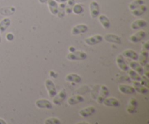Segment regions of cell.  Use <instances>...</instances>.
Returning a JSON list of instances; mask_svg holds the SVG:
<instances>
[{"label":"cell","mask_w":149,"mask_h":124,"mask_svg":"<svg viewBox=\"0 0 149 124\" xmlns=\"http://www.w3.org/2000/svg\"><path fill=\"white\" fill-rule=\"evenodd\" d=\"M87 58V55L83 51H74L71 52L66 55V58L71 61H81Z\"/></svg>","instance_id":"obj_1"},{"label":"cell","mask_w":149,"mask_h":124,"mask_svg":"<svg viewBox=\"0 0 149 124\" xmlns=\"http://www.w3.org/2000/svg\"><path fill=\"white\" fill-rule=\"evenodd\" d=\"M45 88H46L47 90L49 97L53 98L56 95V87H55V83H53L52 80H49V79L45 80Z\"/></svg>","instance_id":"obj_2"},{"label":"cell","mask_w":149,"mask_h":124,"mask_svg":"<svg viewBox=\"0 0 149 124\" xmlns=\"http://www.w3.org/2000/svg\"><path fill=\"white\" fill-rule=\"evenodd\" d=\"M109 95V90L107 88V86L106 85H102L100 87V93L98 95V97L97 99V103L102 104L104 102L105 99L108 97V96Z\"/></svg>","instance_id":"obj_3"},{"label":"cell","mask_w":149,"mask_h":124,"mask_svg":"<svg viewBox=\"0 0 149 124\" xmlns=\"http://www.w3.org/2000/svg\"><path fill=\"white\" fill-rule=\"evenodd\" d=\"M67 96L66 91H65V89H63L62 90L59 92V93L53 97V99H52V102L55 104V105H61L62 104V102H63Z\"/></svg>","instance_id":"obj_4"},{"label":"cell","mask_w":149,"mask_h":124,"mask_svg":"<svg viewBox=\"0 0 149 124\" xmlns=\"http://www.w3.org/2000/svg\"><path fill=\"white\" fill-rule=\"evenodd\" d=\"M90 10L91 17L93 18H97L100 14V7H99L98 3L95 1H91L90 4Z\"/></svg>","instance_id":"obj_5"},{"label":"cell","mask_w":149,"mask_h":124,"mask_svg":"<svg viewBox=\"0 0 149 124\" xmlns=\"http://www.w3.org/2000/svg\"><path fill=\"white\" fill-rule=\"evenodd\" d=\"M35 104L36 106L38 108H40V109H52V103L49 102L47 99H38L35 102Z\"/></svg>","instance_id":"obj_6"},{"label":"cell","mask_w":149,"mask_h":124,"mask_svg":"<svg viewBox=\"0 0 149 124\" xmlns=\"http://www.w3.org/2000/svg\"><path fill=\"white\" fill-rule=\"evenodd\" d=\"M87 30H88V26L86 24L81 23V24H78L74 26L72 30H71V33L73 35H77L79 34L85 33Z\"/></svg>","instance_id":"obj_7"},{"label":"cell","mask_w":149,"mask_h":124,"mask_svg":"<svg viewBox=\"0 0 149 124\" xmlns=\"http://www.w3.org/2000/svg\"><path fill=\"white\" fill-rule=\"evenodd\" d=\"M146 35V33L145 31H139L137 33H135V34L130 36V40L133 42V43H138V42H141L143 39L145 38Z\"/></svg>","instance_id":"obj_8"},{"label":"cell","mask_w":149,"mask_h":124,"mask_svg":"<svg viewBox=\"0 0 149 124\" xmlns=\"http://www.w3.org/2000/svg\"><path fill=\"white\" fill-rule=\"evenodd\" d=\"M103 39V36L101 35L97 34L85 39V43L88 45H95L101 42Z\"/></svg>","instance_id":"obj_9"},{"label":"cell","mask_w":149,"mask_h":124,"mask_svg":"<svg viewBox=\"0 0 149 124\" xmlns=\"http://www.w3.org/2000/svg\"><path fill=\"white\" fill-rule=\"evenodd\" d=\"M116 64H117L118 67L121 70L124 71H127L129 70V67H128L127 64L125 62V58H124L123 55H119L117 57H116Z\"/></svg>","instance_id":"obj_10"},{"label":"cell","mask_w":149,"mask_h":124,"mask_svg":"<svg viewBox=\"0 0 149 124\" xmlns=\"http://www.w3.org/2000/svg\"><path fill=\"white\" fill-rule=\"evenodd\" d=\"M132 84H133V87L135 88V91H138L139 93L145 94V93H147L148 92V88L143 85L141 83H139V81H133Z\"/></svg>","instance_id":"obj_11"},{"label":"cell","mask_w":149,"mask_h":124,"mask_svg":"<svg viewBox=\"0 0 149 124\" xmlns=\"http://www.w3.org/2000/svg\"><path fill=\"white\" fill-rule=\"evenodd\" d=\"M95 107L93 106H87V107L84 108L79 111V115L83 118H87V117L93 115L95 112Z\"/></svg>","instance_id":"obj_12"},{"label":"cell","mask_w":149,"mask_h":124,"mask_svg":"<svg viewBox=\"0 0 149 124\" xmlns=\"http://www.w3.org/2000/svg\"><path fill=\"white\" fill-rule=\"evenodd\" d=\"M103 39L106 41V42H111V43H115V44H119L122 43V40H121V38L119 36L116 34H109L105 35L104 38Z\"/></svg>","instance_id":"obj_13"},{"label":"cell","mask_w":149,"mask_h":124,"mask_svg":"<svg viewBox=\"0 0 149 124\" xmlns=\"http://www.w3.org/2000/svg\"><path fill=\"white\" fill-rule=\"evenodd\" d=\"M103 104L106 106H110V107H118L120 105L119 100L115 98H106L103 102Z\"/></svg>","instance_id":"obj_14"},{"label":"cell","mask_w":149,"mask_h":124,"mask_svg":"<svg viewBox=\"0 0 149 124\" xmlns=\"http://www.w3.org/2000/svg\"><path fill=\"white\" fill-rule=\"evenodd\" d=\"M119 90L124 94H133L135 93V90L133 86L127 85H120L119 86Z\"/></svg>","instance_id":"obj_15"},{"label":"cell","mask_w":149,"mask_h":124,"mask_svg":"<svg viewBox=\"0 0 149 124\" xmlns=\"http://www.w3.org/2000/svg\"><path fill=\"white\" fill-rule=\"evenodd\" d=\"M148 51L143 50L141 53L138 55V60H139V64L142 67H144L146 64L148 63Z\"/></svg>","instance_id":"obj_16"},{"label":"cell","mask_w":149,"mask_h":124,"mask_svg":"<svg viewBox=\"0 0 149 124\" xmlns=\"http://www.w3.org/2000/svg\"><path fill=\"white\" fill-rule=\"evenodd\" d=\"M84 101V97L82 96H80V95H75V96H72L71 97L68 98V104L69 105H75L79 103H81Z\"/></svg>","instance_id":"obj_17"},{"label":"cell","mask_w":149,"mask_h":124,"mask_svg":"<svg viewBox=\"0 0 149 124\" xmlns=\"http://www.w3.org/2000/svg\"><path fill=\"white\" fill-rule=\"evenodd\" d=\"M48 7H49V12L54 15L58 14V5L57 1L55 0H48L47 1Z\"/></svg>","instance_id":"obj_18"},{"label":"cell","mask_w":149,"mask_h":124,"mask_svg":"<svg viewBox=\"0 0 149 124\" xmlns=\"http://www.w3.org/2000/svg\"><path fill=\"white\" fill-rule=\"evenodd\" d=\"M147 25V22L143 19H139V20H136L134 22H132L131 24V29L133 30H138V29H141V28L146 27Z\"/></svg>","instance_id":"obj_19"},{"label":"cell","mask_w":149,"mask_h":124,"mask_svg":"<svg viewBox=\"0 0 149 124\" xmlns=\"http://www.w3.org/2000/svg\"><path fill=\"white\" fill-rule=\"evenodd\" d=\"M122 55L127 57V58H130V59L133 60V61H137V60H138V53H136L135 50H125L122 53Z\"/></svg>","instance_id":"obj_20"},{"label":"cell","mask_w":149,"mask_h":124,"mask_svg":"<svg viewBox=\"0 0 149 124\" xmlns=\"http://www.w3.org/2000/svg\"><path fill=\"white\" fill-rule=\"evenodd\" d=\"M130 67H131L132 70H134L135 71H136L137 73L140 74V75H143V68L142 66L138 62H135V61H131L130 63Z\"/></svg>","instance_id":"obj_21"},{"label":"cell","mask_w":149,"mask_h":124,"mask_svg":"<svg viewBox=\"0 0 149 124\" xmlns=\"http://www.w3.org/2000/svg\"><path fill=\"white\" fill-rule=\"evenodd\" d=\"M137 107H138V102L135 99L132 98L130 100L129 105H128L127 110L129 113L133 114L137 111Z\"/></svg>","instance_id":"obj_22"},{"label":"cell","mask_w":149,"mask_h":124,"mask_svg":"<svg viewBox=\"0 0 149 124\" xmlns=\"http://www.w3.org/2000/svg\"><path fill=\"white\" fill-rule=\"evenodd\" d=\"M98 20L100 21V24L105 28V29H109L111 26L110 20H109V18L106 16L105 15H99L98 16Z\"/></svg>","instance_id":"obj_23"},{"label":"cell","mask_w":149,"mask_h":124,"mask_svg":"<svg viewBox=\"0 0 149 124\" xmlns=\"http://www.w3.org/2000/svg\"><path fill=\"white\" fill-rule=\"evenodd\" d=\"M65 80L67 82H71V83H79L81 81V77L79 74L71 73V74H68L65 77Z\"/></svg>","instance_id":"obj_24"},{"label":"cell","mask_w":149,"mask_h":124,"mask_svg":"<svg viewBox=\"0 0 149 124\" xmlns=\"http://www.w3.org/2000/svg\"><path fill=\"white\" fill-rule=\"evenodd\" d=\"M146 10L147 7L145 4H143V5L138 7V8L131 10V13L135 16H141L143 14H144L146 12Z\"/></svg>","instance_id":"obj_25"},{"label":"cell","mask_w":149,"mask_h":124,"mask_svg":"<svg viewBox=\"0 0 149 124\" xmlns=\"http://www.w3.org/2000/svg\"><path fill=\"white\" fill-rule=\"evenodd\" d=\"M10 23H11V20L8 18H5L3 19L1 22H0V32L1 33H4L7 28L10 26Z\"/></svg>","instance_id":"obj_26"},{"label":"cell","mask_w":149,"mask_h":124,"mask_svg":"<svg viewBox=\"0 0 149 124\" xmlns=\"http://www.w3.org/2000/svg\"><path fill=\"white\" fill-rule=\"evenodd\" d=\"M143 4H145V1L144 0H134L133 1H132L129 4V8L131 10H135V9L138 8V7L143 5Z\"/></svg>","instance_id":"obj_27"},{"label":"cell","mask_w":149,"mask_h":124,"mask_svg":"<svg viewBox=\"0 0 149 124\" xmlns=\"http://www.w3.org/2000/svg\"><path fill=\"white\" fill-rule=\"evenodd\" d=\"M128 74L130 77V78L132 79L133 81H141V76L138 73H137L136 71H135L134 70H128Z\"/></svg>","instance_id":"obj_28"},{"label":"cell","mask_w":149,"mask_h":124,"mask_svg":"<svg viewBox=\"0 0 149 124\" xmlns=\"http://www.w3.org/2000/svg\"><path fill=\"white\" fill-rule=\"evenodd\" d=\"M67 1H68V4L65 7V12L68 14H71L72 13L73 7H74V4H76V1L75 0H67Z\"/></svg>","instance_id":"obj_29"},{"label":"cell","mask_w":149,"mask_h":124,"mask_svg":"<svg viewBox=\"0 0 149 124\" xmlns=\"http://www.w3.org/2000/svg\"><path fill=\"white\" fill-rule=\"evenodd\" d=\"M83 11H84V9H83L82 6H81V4H74V7H73L72 12H74L76 15L81 14V13H83Z\"/></svg>","instance_id":"obj_30"},{"label":"cell","mask_w":149,"mask_h":124,"mask_svg":"<svg viewBox=\"0 0 149 124\" xmlns=\"http://www.w3.org/2000/svg\"><path fill=\"white\" fill-rule=\"evenodd\" d=\"M45 124H61V121L57 118H49L45 120Z\"/></svg>","instance_id":"obj_31"},{"label":"cell","mask_w":149,"mask_h":124,"mask_svg":"<svg viewBox=\"0 0 149 124\" xmlns=\"http://www.w3.org/2000/svg\"><path fill=\"white\" fill-rule=\"evenodd\" d=\"M141 83L143 85H144V86H146V87L148 88V86H149L148 77H147L146 76H145L143 74V77H141Z\"/></svg>","instance_id":"obj_32"},{"label":"cell","mask_w":149,"mask_h":124,"mask_svg":"<svg viewBox=\"0 0 149 124\" xmlns=\"http://www.w3.org/2000/svg\"><path fill=\"white\" fill-rule=\"evenodd\" d=\"M148 49H149V42L148 41H147V42H144V43L143 44V50L148 51Z\"/></svg>","instance_id":"obj_33"},{"label":"cell","mask_w":149,"mask_h":124,"mask_svg":"<svg viewBox=\"0 0 149 124\" xmlns=\"http://www.w3.org/2000/svg\"><path fill=\"white\" fill-rule=\"evenodd\" d=\"M6 39H7L8 41H12L13 39H14V36H13V34L9 33L7 34V36H6Z\"/></svg>","instance_id":"obj_34"},{"label":"cell","mask_w":149,"mask_h":124,"mask_svg":"<svg viewBox=\"0 0 149 124\" xmlns=\"http://www.w3.org/2000/svg\"><path fill=\"white\" fill-rule=\"evenodd\" d=\"M55 1L57 2H60V3H65V1H67V0H55Z\"/></svg>","instance_id":"obj_35"},{"label":"cell","mask_w":149,"mask_h":124,"mask_svg":"<svg viewBox=\"0 0 149 124\" xmlns=\"http://www.w3.org/2000/svg\"><path fill=\"white\" fill-rule=\"evenodd\" d=\"M47 1L48 0H39V1L41 4H45V3L47 2Z\"/></svg>","instance_id":"obj_36"},{"label":"cell","mask_w":149,"mask_h":124,"mask_svg":"<svg viewBox=\"0 0 149 124\" xmlns=\"http://www.w3.org/2000/svg\"><path fill=\"white\" fill-rule=\"evenodd\" d=\"M69 50L71 51V52H74V51L76 50L75 48H74V47H70L69 48Z\"/></svg>","instance_id":"obj_37"},{"label":"cell","mask_w":149,"mask_h":124,"mask_svg":"<svg viewBox=\"0 0 149 124\" xmlns=\"http://www.w3.org/2000/svg\"><path fill=\"white\" fill-rule=\"evenodd\" d=\"M6 123H6L4 120L0 118V124H6Z\"/></svg>","instance_id":"obj_38"},{"label":"cell","mask_w":149,"mask_h":124,"mask_svg":"<svg viewBox=\"0 0 149 124\" xmlns=\"http://www.w3.org/2000/svg\"><path fill=\"white\" fill-rule=\"evenodd\" d=\"M1 42V32H0V43Z\"/></svg>","instance_id":"obj_39"}]
</instances>
